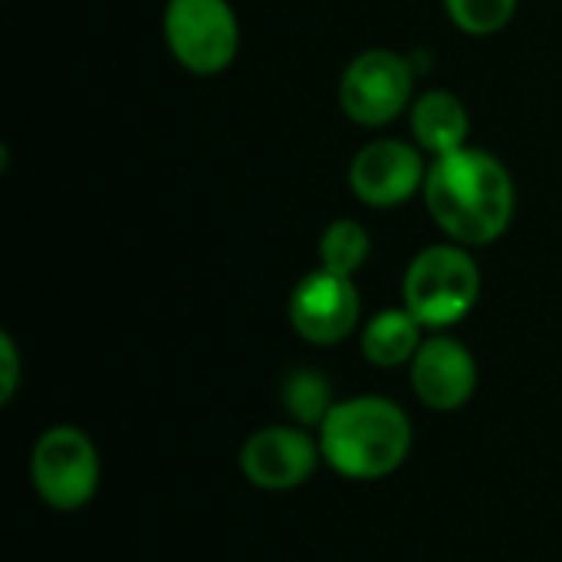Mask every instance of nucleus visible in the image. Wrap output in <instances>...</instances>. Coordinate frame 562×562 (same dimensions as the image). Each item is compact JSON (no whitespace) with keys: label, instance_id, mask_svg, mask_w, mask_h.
Masks as SVG:
<instances>
[{"label":"nucleus","instance_id":"nucleus-1","mask_svg":"<svg viewBox=\"0 0 562 562\" xmlns=\"http://www.w3.org/2000/svg\"><path fill=\"white\" fill-rule=\"evenodd\" d=\"M422 194L435 224L461 247L501 240L517 204L507 165L477 145L431 158Z\"/></svg>","mask_w":562,"mask_h":562},{"label":"nucleus","instance_id":"nucleus-2","mask_svg":"<svg viewBox=\"0 0 562 562\" xmlns=\"http://www.w3.org/2000/svg\"><path fill=\"white\" fill-rule=\"evenodd\" d=\"M323 461L349 481H379L398 471L412 451V422L402 405L382 395L336 402L319 425Z\"/></svg>","mask_w":562,"mask_h":562},{"label":"nucleus","instance_id":"nucleus-3","mask_svg":"<svg viewBox=\"0 0 562 562\" xmlns=\"http://www.w3.org/2000/svg\"><path fill=\"white\" fill-rule=\"evenodd\" d=\"M405 310L425 329H448L461 323L481 296L477 260L461 244H431L405 270Z\"/></svg>","mask_w":562,"mask_h":562},{"label":"nucleus","instance_id":"nucleus-4","mask_svg":"<svg viewBox=\"0 0 562 562\" xmlns=\"http://www.w3.org/2000/svg\"><path fill=\"white\" fill-rule=\"evenodd\" d=\"M30 474L46 507L59 514H76L95 497L102 464L86 431L72 425H56V428H46L40 441L33 445Z\"/></svg>","mask_w":562,"mask_h":562},{"label":"nucleus","instance_id":"nucleus-5","mask_svg":"<svg viewBox=\"0 0 562 562\" xmlns=\"http://www.w3.org/2000/svg\"><path fill=\"white\" fill-rule=\"evenodd\" d=\"M161 30L171 56L194 76L224 72L240 49V23L227 0H168Z\"/></svg>","mask_w":562,"mask_h":562},{"label":"nucleus","instance_id":"nucleus-6","mask_svg":"<svg viewBox=\"0 0 562 562\" xmlns=\"http://www.w3.org/2000/svg\"><path fill=\"white\" fill-rule=\"evenodd\" d=\"M415 102V69L412 63L385 46L362 49L339 79L342 112L366 128H382L395 122Z\"/></svg>","mask_w":562,"mask_h":562},{"label":"nucleus","instance_id":"nucleus-7","mask_svg":"<svg viewBox=\"0 0 562 562\" xmlns=\"http://www.w3.org/2000/svg\"><path fill=\"white\" fill-rule=\"evenodd\" d=\"M286 313L300 339L313 346H336L359 326L362 300L352 277L319 267L293 286Z\"/></svg>","mask_w":562,"mask_h":562},{"label":"nucleus","instance_id":"nucleus-8","mask_svg":"<svg viewBox=\"0 0 562 562\" xmlns=\"http://www.w3.org/2000/svg\"><path fill=\"white\" fill-rule=\"evenodd\" d=\"M418 145L402 138H375L362 145L349 165V188L369 207H395L425 188L428 161Z\"/></svg>","mask_w":562,"mask_h":562},{"label":"nucleus","instance_id":"nucleus-9","mask_svg":"<svg viewBox=\"0 0 562 562\" xmlns=\"http://www.w3.org/2000/svg\"><path fill=\"white\" fill-rule=\"evenodd\" d=\"M319 461H323L319 438H313L300 425L260 428L244 441V451H240L244 477L254 487L270 491V494H283V491L306 484Z\"/></svg>","mask_w":562,"mask_h":562},{"label":"nucleus","instance_id":"nucleus-10","mask_svg":"<svg viewBox=\"0 0 562 562\" xmlns=\"http://www.w3.org/2000/svg\"><path fill=\"white\" fill-rule=\"evenodd\" d=\"M412 389L431 412H458L477 392V359L454 336H431L412 359Z\"/></svg>","mask_w":562,"mask_h":562},{"label":"nucleus","instance_id":"nucleus-11","mask_svg":"<svg viewBox=\"0 0 562 562\" xmlns=\"http://www.w3.org/2000/svg\"><path fill=\"white\" fill-rule=\"evenodd\" d=\"M408 115H412V138L425 155L438 158V155H448V151H458L468 145L471 115L454 92L428 89V92L415 95Z\"/></svg>","mask_w":562,"mask_h":562},{"label":"nucleus","instance_id":"nucleus-12","mask_svg":"<svg viewBox=\"0 0 562 562\" xmlns=\"http://www.w3.org/2000/svg\"><path fill=\"white\" fill-rule=\"evenodd\" d=\"M422 323L402 310H379L362 329V356L379 369L412 366L415 352L422 349Z\"/></svg>","mask_w":562,"mask_h":562},{"label":"nucleus","instance_id":"nucleus-13","mask_svg":"<svg viewBox=\"0 0 562 562\" xmlns=\"http://www.w3.org/2000/svg\"><path fill=\"white\" fill-rule=\"evenodd\" d=\"M280 405L283 412L293 418V425L300 428H316L326 422V415L333 412L336 398H333V385L319 369H293L283 385H280Z\"/></svg>","mask_w":562,"mask_h":562},{"label":"nucleus","instance_id":"nucleus-14","mask_svg":"<svg viewBox=\"0 0 562 562\" xmlns=\"http://www.w3.org/2000/svg\"><path fill=\"white\" fill-rule=\"evenodd\" d=\"M369 254H372L369 231L359 221H352V217L333 221L323 231V237H319L323 270H333V273H342V277H356L362 270V263L369 260Z\"/></svg>","mask_w":562,"mask_h":562},{"label":"nucleus","instance_id":"nucleus-15","mask_svg":"<svg viewBox=\"0 0 562 562\" xmlns=\"http://www.w3.org/2000/svg\"><path fill=\"white\" fill-rule=\"evenodd\" d=\"M445 10L461 33L491 36L510 23L517 0H445Z\"/></svg>","mask_w":562,"mask_h":562},{"label":"nucleus","instance_id":"nucleus-16","mask_svg":"<svg viewBox=\"0 0 562 562\" xmlns=\"http://www.w3.org/2000/svg\"><path fill=\"white\" fill-rule=\"evenodd\" d=\"M20 382V356L10 333L0 336V402H10Z\"/></svg>","mask_w":562,"mask_h":562}]
</instances>
